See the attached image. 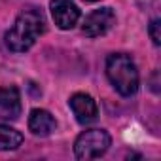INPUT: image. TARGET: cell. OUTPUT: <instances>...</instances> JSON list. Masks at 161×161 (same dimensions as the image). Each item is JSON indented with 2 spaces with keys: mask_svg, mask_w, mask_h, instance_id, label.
Returning <instances> with one entry per match:
<instances>
[{
  "mask_svg": "<svg viewBox=\"0 0 161 161\" xmlns=\"http://www.w3.org/2000/svg\"><path fill=\"white\" fill-rule=\"evenodd\" d=\"M23 142V135L17 129L0 125V150H17Z\"/></svg>",
  "mask_w": 161,
  "mask_h": 161,
  "instance_id": "obj_9",
  "label": "cell"
},
{
  "mask_svg": "<svg viewBox=\"0 0 161 161\" xmlns=\"http://www.w3.org/2000/svg\"><path fill=\"white\" fill-rule=\"evenodd\" d=\"M44 31H46V19L42 12L34 8L23 10L17 15L14 27L6 32V46L15 53L27 51L44 34Z\"/></svg>",
  "mask_w": 161,
  "mask_h": 161,
  "instance_id": "obj_1",
  "label": "cell"
},
{
  "mask_svg": "<svg viewBox=\"0 0 161 161\" xmlns=\"http://www.w3.org/2000/svg\"><path fill=\"white\" fill-rule=\"evenodd\" d=\"M116 23V14L112 12V8H99V10H93L86 21H84V34L89 36V38H97V36H103L106 34L112 25Z\"/></svg>",
  "mask_w": 161,
  "mask_h": 161,
  "instance_id": "obj_4",
  "label": "cell"
},
{
  "mask_svg": "<svg viewBox=\"0 0 161 161\" xmlns=\"http://www.w3.org/2000/svg\"><path fill=\"white\" fill-rule=\"evenodd\" d=\"M49 8H51V15H53L55 25L63 31L72 29L80 19V10L72 0H51Z\"/></svg>",
  "mask_w": 161,
  "mask_h": 161,
  "instance_id": "obj_5",
  "label": "cell"
},
{
  "mask_svg": "<svg viewBox=\"0 0 161 161\" xmlns=\"http://www.w3.org/2000/svg\"><path fill=\"white\" fill-rule=\"evenodd\" d=\"M159 29H161L159 19H153V21L150 23V29H148V32H150V36H152V42H153L155 46L161 44V32H159Z\"/></svg>",
  "mask_w": 161,
  "mask_h": 161,
  "instance_id": "obj_10",
  "label": "cell"
},
{
  "mask_svg": "<svg viewBox=\"0 0 161 161\" xmlns=\"http://www.w3.org/2000/svg\"><path fill=\"white\" fill-rule=\"evenodd\" d=\"M106 76L116 91L123 97H131L138 89V70L133 59L125 53H112L106 59Z\"/></svg>",
  "mask_w": 161,
  "mask_h": 161,
  "instance_id": "obj_2",
  "label": "cell"
},
{
  "mask_svg": "<svg viewBox=\"0 0 161 161\" xmlns=\"http://www.w3.org/2000/svg\"><path fill=\"white\" fill-rule=\"evenodd\" d=\"M57 123H55V118L47 112V110H32L31 116H29V129L32 131V135L36 136H49L53 131H55Z\"/></svg>",
  "mask_w": 161,
  "mask_h": 161,
  "instance_id": "obj_8",
  "label": "cell"
},
{
  "mask_svg": "<svg viewBox=\"0 0 161 161\" xmlns=\"http://www.w3.org/2000/svg\"><path fill=\"white\" fill-rule=\"evenodd\" d=\"M110 142L112 138L104 129H89L76 138L74 153L78 159H97L108 150Z\"/></svg>",
  "mask_w": 161,
  "mask_h": 161,
  "instance_id": "obj_3",
  "label": "cell"
},
{
  "mask_svg": "<svg viewBox=\"0 0 161 161\" xmlns=\"http://www.w3.org/2000/svg\"><path fill=\"white\" fill-rule=\"evenodd\" d=\"M86 2H99V0H86Z\"/></svg>",
  "mask_w": 161,
  "mask_h": 161,
  "instance_id": "obj_11",
  "label": "cell"
},
{
  "mask_svg": "<svg viewBox=\"0 0 161 161\" xmlns=\"http://www.w3.org/2000/svg\"><path fill=\"white\" fill-rule=\"evenodd\" d=\"M68 104H70V108H72L76 119H78L80 123H84V125L95 121L97 116H99L97 103H95V99H93L91 95H87V93H76V95H72L70 101H68Z\"/></svg>",
  "mask_w": 161,
  "mask_h": 161,
  "instance_id": "obj_6",
  "label": "cell"
},
{
  "mask_svg": "<svg viewBox=\"0 0 161 161\" xmlns=\"http://www.w3.org/2000/svg\"><path fill=\"white\" fill-rule=\"evenodd\" d=\"M21 114V95L17 87H0V119L14 121Z\"/></svg>",
  "mask_w": 161,
  "mask_h": 161,
  "instance_id": "obj_7",
  "label": "cell"
}]
</instances>
